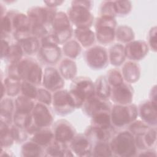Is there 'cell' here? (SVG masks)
I'll use <instances>...</instances> for the list:
<instances>
[{
	"label": "cell",
	"mask_w": 157,
	"mask_h": 157,
	"mask_svg": "<svg viewBox=\"0 0 157 157\" xmlns=\"http://www.w3.org/2000/svg\"><path fill=\"white\" fill-rule=\"evenodd\" d=\"M113 156L131 157L137 155L134 136L127 129L114 133L109 140Z\"/></svg>",
	"instance_id": "obj_1"
},
{
	"label": "cell",
	"mask_w": 157,
	"mask_h": 157,
	"mask_svg": "<svg viewBox=\"0 0 157 157\" xmlns=\"http://www.w3.org/2000/svg\"><path fill=\"white\" fill-rule=\"evenodd\" d=\"M69 92L75 107L81 108L85 101L95 95L94 83L88 77H75L72 80Z\"/></svg>",
	"instance_id": "obj_2"
},
{
	"label": "cell",
	"mask_w": 157,
	"mask_h": 157,
	"mask_svg": "<svg viewBox=\"0 0 157 157\" xmlns=\"http://www.w3.org/2000/svg\"><path fill=\"white\" fill-rule=\"evenodd\" d=\"M31 121L26 130L29 135H33L42 128H50L53 123L54 113L50 106L36 102L31 113Z\"/></svg>",
	"instance_id": "obj_3"
},
{
	"label": "cell",
	"mask_w": 157,
	"mask_h": 157,
	"mask_svg": "<svg viewBox=\"0 0 157 157\" xmlns=\"http://www.w3.org/2000/svg\"><path fill=\"white\" fill-rule=\"evenodd\" d=\"M110 120L115 128L126 127L138 117L137 106L134 104L119 105L114 104L110 110Z\"/></svg>",
	"instance_id": "obj_4"
},
{
	"label": "cell",
	"mask_w": 157,
	"mask_h": 157,
	"mask_svg": "<svg viewBox=\"0 0 157 157\" xmlns=\"http://www.w3.org/2000/svg\"><path fill=\"white\" fill-rule=\"evenodd\" d=\"M17 71L21 80L28 81L36 86L42 83L43 70L39 62L34 58H23L17 63Z\"/></svg>",
	"instance_id": "obj_5"
},
{
	"label": "cell",
	"mask_w": 157,
	"mask_h": 157,
	"mask_svg": "<svg viewBox=\"0 0 157 157\" xmlns=\"http://www.w3.org/2000/svg\"><path fill=\"white\" fill-rule=\"evenodd\" d=\"M117 20L114 17L99 16L94 22L95 36L98 42L103 45H107L113 42L115 39Z\"/></svg>",
	"instance_id": "obj_6"
},
{
	"label": "cell",
	"mask_w": 157,
	"mask_h": 157,
	"mask_svg": "<svg viewBox=\"0 0 157 157\" xmlns=\"http://www.w3.org/2000/svg\"><path fill=\"white\" fill-rule=\"evenodd\" d=\"M52 33L59 45L64 44L71 39L74 31L66 13L62 11L56 12L52 23Z\"/></svg>",
	"instance_id": "obj_7"
},
{
	"label": "cell",
	"mask_w": 157,
	"mask_h": 157,
	"mask_svg": "<svg viewBox=\"0 0 157 157\" xmlns=\"http://www.w3.org/2000/svg\"><path fill=\"white\" fill-rule=\"evenodd\" d=\"M83 56L87 66L93 70H101L109 64L108 52L101 45H93L88 48Z\"/></svg>",
	"instance_id": "obj_8"
},
{
	"label": "cell",
	"mask_w": 157,
	"mask_h": 157,
	"mask_svg": "<svg viewBox=\"0 0 157 157\" xmlns=\"http://www.w3.org/2000/svg\"><path fill=\"white\" fill-rule=\"evenodd\" d=\"M57 12L56 8L33 6L28 9L26 15L30 21L31 26L44 25L52 29V23Z\"/></svg>",
	"instance_id": "obj_9"
},
{
	"label": "cell",
	"mask_w": 157,
	"mask_h": 157,
	"mask_svg": "<svg viewBox=\"0 0 157 157\" xmlns=\"http://www.w3.org/2000/svg\"><path fill=\"white\" fill-rule=\"evenodd\" d=\"M71 24L76 28H90L94 21L90 10L82 6L71 4L67 13Z\"/></svg>",
	"instance_id": "obj_10"
},
{
	"label": "cell",
	"mask_w": 157,
	"mask_h": 157,
	"mask_svg": "<svg viewBox=\"0 0 157 157\" xmlns=\"http://www.w3.org/2000/svg\"><path fill=\"white\" fill-rule=\"evenodd\" d=\"M52 105L53 112L61 117L71 113L75 109L70 98L69 91L64 88L53 93Z\"/></svg>",
	"instance_id": "obj_11"
},
{
	"label": "cell",
	"mask_w": 157,
	"mask_h": 157,
	"mask_svg": "<svg viewBox=\"0 0 157 157\" xmlns=\"http://www.w3.org/2000/svg\"><path fill=\"white\" fill-rule=\"evenodd\" d=\"M42 83L43 87L50 92L54 93L64 86V79L58 69L52 66H47L43 71Z\"/></svg>",
	"instance_id": "obj_12"
},
{
	"label": "cell",
	"mask_w": 157,
	"mask_h": 157,
	"mask_svg": "<svg viewBox=\"0 0 157 157\" xmlns=\"http://www.w3.org/2000/svg\"><path fill=\"white\" fill-rule=\"evenodd\" d=\"M52 129L54 134V139L66 144H69L77 134L74 126L65 119L58 120L53 123Z\"/></svg>",
	"instance_id": "obj_13"
},
{
	"label": "cell",
	"mask_w": 157,
	"mask_h": 157,
	"mask_svg": "<svg viewBox=\"0 0 157 157\" xmlns=\"http://www.w3.org/2000/svg\"><path fill=\"white\" fill-rule=\"evenodd\" d=\"M134 97L133 87L127 82L112 87L110 99L115 104L128 105L132 102Z\"/></svg>",
	"instance_id": "obj_14"
},
{
	"label": "cell",
	"mask_w": 157,
	"mask_h": 157,
	"mask_svg": "<svg viewBox=\"0 0 157 157\" xmlns=\"http://www.w3.org/2000/svg\"><path fill=\"white\" fill-rule=\"evenodd\" d=\"M112 106V105L109 99L102 98L94 95L85 101L82 108L85 115L91 117L98 113L102 112H110Z\"/></svg>",
	"instance_id": "obj_15"
},
{
	"label": "cell",
	"mask_w": 157,
	"mask_h": 157,
	"mask_svg": "<svg viewBox=\"0 0 157 157\" xmlns=\"http://www.w3.org/2000/svg\"><path fill=\"white\" fill-rule=\"evenodd\" d=\"M62 52L58 44L40 45L37 53L39 60L49 66L56 64L61 59Z\"/></svg>",
	"instance_id": "obj_16"
},
{
	"label": "cell",
	"mask_w": 157,
	"mask_h": 157,
	"mask_svg": "<svg viewBox=\"0 0 157 157\" xmlns=\"http://www.w3.org/2000/svg\"><path fill=\"white\" fill-rule=\"evenodd\" d=\"M69 146L73 153L77 156H91L93 144L85 134H76Z\"/></svg>",
	"instance_id": "obj_17"
},
{
	"label": "cell",
	"mask_w": 157,
	"mask_h": 157,
	"mask_svg": "<svg viewBox=\"0 0 157 157\" xmlns=\"http://www.w3.org/2000/svg\"><path fill=\"white\" fill-rule=\"evenodd\" d=\"M124 49L126 57L134 61L143 59L150 50L147 42L142 40H134L126 44Z\"/></svg>",
	"instance_id": "obj_18"
},
{
	"label": "cell",
	"mask_w": 157,
	"mask_h": 157,
	"mask_svg": "<svg viewBox=\"0 0 157 157\" xmlns=\"http://www.w3.org/2000/svg\"><path fill=\"white\" fill-rule=\"evenodd\" d=\"M138 116L141 120L151 127H156L157 124V104L146 100L142 102L137 107Z\"/></svg>",
	"instance_id": "obj_19"
},
{
	"label": "cell",
	"mask_w": 157,
	"mask_h": 157,
	"mask_svg": "<svg viewBox=\"0 0 157 157\" xmlns=\"http://www.w3.org/2000/svg\"><path fill=\"white\" fill-rule=\"evenodd\" d=\"M114 132V129L107 130L90 125L85 131V135L93 144L98 142H109Z\"/></svg>",
	"instance_id": "obj_20"
},
{
	"label": "cell",
	"mask_w": 157,
	"mask_h": 157,
	"mask_svg": "<svg viewBox=\"0 0 157 157\" xmlns=\"http://www.w3.org/2000/svg\"><path fill=\"white\" fill-rule=\"evenodd\" d=\"M121 72L125 82L134 83L140 78L141 67L136 61L129 60L123 63Z\"/></svg>",
	"instance_id": "obj_21"
},
{
	"label": "cell",
	"mask_w": 157,
	"mask_h": 157,
	"mask_svg": "<svg viewBox=\"0 0 157 157\" xmlns=\"http://www.w3.org/2000/svg\"><path fill=\"white\" fill-rule=\"evenodd\" d=\"M7 13L10 17L12 21L13 33L31 30V23L27 15L13 9L7 12Z\"/></svg>",
	"instance_id": "obj_22"
},
{
	"label": "cell",
	"mask_w": 157,
	"mask_h": 157,
	"mask_svg": "<svg viewBox=\"0 0 157 157\" xmlns=\"http://www.w3.org/2000/svg\"><path fill=\"white\" fill-rule=\"evenodd\" d=\"M136 148L144 150L153 147L156 141V128L151 127L146 132L134 136Z\"/></svg>",
	"instance_id": "obj_23"
},
{
	"label": "cell",
	"mask_w": 157,
	"mask_h": 157,
	"mask_svg": "<svg viewBox=\"0 0 157 157\" xmlns=\"http://www.w3.org/2000/svg\"><path fill=\"white\" fill-rule=\"evenodd\" d=\"M15 109V101L11 97H4L1 99L0 104V121L11 126L13 123Z\"/></svg>",
	"instance_id": "obj_24"
},
{
	"label": "cell",
	"mask_w": 157,
	"mask_h": 157,
	"mask_svg": "<svg viewBox=\"0 0 157 157\" xmlns=\"http://www.w3.org/2000/svg\"><path fill=\"white\" fill-rule=\"evenodd\" d=\"M74 155L68 144L58 142L55 139L45 148V156L67 157Z\"/></svg>",
	"instance_id": "obj_25"
},
{
	"label": "cell",
	"mask_w": 157,
	"mask_h": 157,
	"mask_svg": "<svg viewBox=\"0 0 157 157\" xmlns=\"http://www.w3.org/2000/svg\"><path fill=\"white\" fill-rule=\"evenodd\" d=\"M74 35L76 40L84 48H89L95 42V33L90 28H76L74 31Z\"/></svg>",
	"instance_id": "obj_26"
},
{
	"label": "cell",
	"mask_w": 157,
	"mask_h": 157,
	"mask_svg": "<svg viewBox=\"0 0 157 157\" xmlns=\"http://www.w3.org/2000/svg\"><path fill=\"white\" fill-rule=\"evenodd\" d=\"M108 55L109 63L115 67L122 65L126 58L124 46L120 43L112 45L109 48Z\"/></svg>",
	"instance_id": "obj_27"
},
{
	"label": "cell",
	"mask_w": 157,
	"mask_h": 157,
	"mask_svg": "<svg viewBox=\"0 0 157 157\" xmlns=\"http://www.w3.org/2000/svg\"><path fill=\"white\" fill-rule=\"evenodd\" d=\"M58 71L66 80H73L77 73V66L75 61L68 58L62 59L58 65Z\"/></svg>",
	"instance_id": "obj_28"
},
{
	"label": "cell",
	"mask_w": 157,
	"mask_h": 157,
	"mask_svg": "<svg viewBox=\"0 0 157 157\" xmlns=\"http://www.w3.org/2000/svg\"><path fill=\"white\" fill-rule=\"evenodd\" d=\"M30 139L45 149L54 140V134L50 128H42L31 135Z\"/></svg>",
	"instance_id": "obj_29"
},
{
	"label": "cell",
	"mask_w": 157,
	"mask_h": 157,
	"mask_svg": "<svg viewBox=\"0 0 157 157\" xmlns=\"http://www.w3.org/2000/svg\"><path fill=\"white\" fill-rule=\"evenodd\" d=\"M21 153L22 156L25 157L44 156H45V149L30 139L23 143Z\"/></svg>",
	"instance_id": "obj_30"
},
{
	"label": "cell",
	"mask_w": 157,
	"mask_h": 157,
	"mask_svg": "<svg viewBox=\"0 0 157 157\" xmlns=\"http://www.w3.org/2000/svg\"><path fill=\"white\" fill-rule=\"evenodd\" d=\"M36 103L34 99H30L21 94L15 99V112L20 113L29 114L32 112Z\"/></svg>",
	"instance_id": "obj_31"
},
{
	"label": "cell",
	"mask_w": 157,
	"mask_h": 157,
	"mask_svg": "<svg viewBox=\"0 0 157 157\" xmlns=\"http://www.w3.org/2000/svg\"><path fill=\"white\" fill-rule=\"evenodd\" d=\"M22 80L7 76L4 80L2 79L1 83L4 85L6 90V94L9 97H15L18 96L21 93Z\"/></svg>",
	"instance_id": "obj_32"
},
{
	"label": "cell",
	"mask_w": 157,
	"mask_h": 157,
	"mask_svg": "<svg viewBox=\"0 0 157 157\" xmlns=\"http://www.w3.org/2000/svg\"><path fill=\"white\" fill-rule=\"evenodd\" d=\"M94 83L95 95L102 98L109 99L110 96L112 87L109 83L106 76H99Z\"/></svg>",
	"instance_id": "obj_33"
},
{
	"label": "cell",
	"mask_w": 157,
	"mask_h": 157,
	"mask_svg": "<svg viewBox=\"0 0 157 157\" xmlns=\"http://www.w3.org/2000/svg\"><path fill=\"white\" fill-rule=\"evenodd\" d=\"M109 112L98 113L91 117V125L107 130L114 129L111 124Z\"/></svg>",
	"instance_id": "obj_34"
},
{
	"label": "cell",
	"mask_w": 157,
	"mask_h": 157,
	"mask_svg": "<svg viewBox=\"0 0 157 157\" xmlns=\"http://www.w3.org/2000/svg\"><path fill=\"white\" fill-rule=\"evenodd\" d=\"M17 43L21 46L24 54L29 56L37 54L40 47L39 39L33 36L26 37Z\"/></svg>",
	"instance_id": "obj_35"
},
{
	"label": "cell",
	"mask_w": 157,
	"mask_h": 157,
	"mask_svg": "<svg viewBox=\"0 0 157 157\" xmlns=\"http://www.w3.org/2000/svg\"><path fill=\"white\" fill-rule=\"evenodd\" d=\"M133 29L127 25H120L115 28V39L120 44H128L134 40Z\"/></svg>",
	"instance_id": "obj_36"
},
{
	"label": "cell",
	"mask_w": 157,
	"mask_h": 157,
	"mask_svg": "<svg viewBox=\"0 0 157 157\" xmlns=\"http://www.w3.org/2000/svg\"><path fill=\"white\" fill-rule=\"evenodd\" d=\"M82 46L80 44L74 39H70L63 44V52L68 58L75 59L80 54Z\"/></svg>",
	"instance_id": "obj_37"
},
{
	"label": "cell",
	"mask_w": 157,
	"mask_h": 157,
	"mask_svg": "<svg viewBox=\"0 0 157 157\" xmlns=\"http://www.w3.org/2000/svg\"><path fill=\"white\" fill-rule=\"evenodd\" d=\"M11 126L0 121L1 147L9 148L11 147L15 142L10 132Z\"/></svg>",
	"instance_id": "obj_38"
},
{
	"label": "cell",
	"mask_w": 157,
	"mask_h": 157,
	"mask_svg": "<svg viewBox=\"0 0 157 157\" xmlns=\"http://www.w3.org/2000/svg\"><path fill=\"white\" fill-rule=\"evenodd\" d=\"M23 51L19 44L16 42L10 45L8 54L5 58L6 62L10 64L18 63L22 58L23 56Z\"/></svg>",
	"instance_id": "obj_39"
},
{
	"label": "cell",
	"mask_w": 157,
	"mask_h": 157,
	"mask_svg": "<svg viewBox=\"0 0 157 157\" xmlns=\"http://www.w3.org/2000/svg\"><path fill=\"white\" fill-rule=\"evenodd\" d=\"M109 142H98L93 145L91 156H112Z\"/></svg>",
	"instance_id": "obj_40"
},
{
	"label": "cell",
	"mask_w": 157,
	"mask_h": 157,
	"mask_svg": "<svg viewBox=\"0 0 157 157\" xmlns=\"http://www.w3.org/2000/svg\"><path fill=\"white\" fill-rule=\"evenodd\" d=\"M126 128V129L129 131L134 136H135L146 132L151 128V126L142 120H137L136 119L128 124Z\"/></svg>",
	"instance_id": "obj_41"
},
{
	"label": "cell",
	"mask_w": 157,
	"mask_h": 157,
	"mask_svg": "<svg viewBox=\"0 0 157 157\" xmlns=\"http://www.w3.org/2000/svg\"><path fill=\"white\" fill-rule=\"evenodd\" d=\"M105 76L111 87L119 86L124 82L121 71L118 68H113L109 70Z\"/></svg>",
	"instance_id": "obj_42"
},
{
	"label": "cell",
	"mask_w": 157,
	"mask_h": 157,
	"mask_svg": "<svg viewBox=\"0 0 157 157\" xmlns=\"http://www.w3.org/2000/svg\"><path fill=\"white\" fill-rule=\"evenodd\" d=\"M10 132L14 142L17 144H21L26 142L29 135L25 129L15 124H12L10 126Z\"/></svg>",
	"instance_id": "obj_43"
},
{
	"label": "cell",
	"mask_w": 157,
	"mask_h": 157,
	"mask_svg": "<svg viewBox=\"0 0 157 157\" xmlns=\"http://www.w3.org/2000/svg\"><path fill=\"white\" fill-rule=\"evenodd\" d=\"M117 16L124 17L128 15L132 9V3L129 1H113Z\"/></svg>",
	"instance_id": "obj_44"
},
{
	"label": "cell",
	"mask_w": 157,
	"mask_h": 157,
	"mask_svg": "<svg viewBox=\"0 0 157 157\" xmlns=\"http://www.w3.org/2000/svg\"><path fill=\"white\" fill-rule=\"evenodd\" d=\"M37 86L25 80H22L21 94L32 99H36L37 94Z\"/></svg>",
	"instance_id": "obj_45"
},
{
	"label": "cell",
	"mask_w": 157,
	"mask_h": 157,
	"mask_svg": "<svg viewBox=\"0 0 157 157\" xmlns=\"http://www.w3.org/2000/svg\"><path fill=\"white\" fill-rule=\"evenodd\" d=\"M99 16H106L115 18L117 17L114 1H104L99 7Z\"/></svg>",
	"instance_id": "obj_46"
},
{
	"label": "cell",
	"mask_w": 157,
	"mask_h": 157,
	"mask_svg": "<svg viewBox=\"0 0 157 157\" xmlns=\"http://www.w3.org/2000/svg\"><path fill=\"white\" fill-rule=\"evenodd\" d=\"M31 121V115L29 114H24L18 112H14L13 116V124L26 129L29 125Z\"/></svg>",
	"instance_id": "obj_47"
},
{
	"label": "cell",
	"mask_w": 157,
	"mask_h": 157,
	"mask_svg": "<svg viewBox=\"0 0 157 157\" xmlns=\"http://www.w3.org/2000/svg\"><path fill=\"white\" fill-rule=\"evenodd\" d=\"M1 39H7L10 33H13V28L12 21L10 17L6 13L2 17H1Z\"/></svg>",
	"instance_id": "obj_48"
},
{
	"label": "cell",
	"mask_w": 157,
	"mask_h": 157,
	"mask_svg": "<svg viewBox=\"0 0 157 157\" xmlns=\"http://www.w3.org/2000/svg\"><path fill=\"white\" fill-rule=\"evenodd\" d=\"M52 92L45 89L44 87L37 88V94L36 99L37 102L50 106L52 102Z\"/></svg>",
	"instance_id": "obj_49"
},
{
	"label": "cell",
	"mask_w": 157,
	"mask_h": 157,
	"mask_svg": "<svg viewBox=\"0 0 157 157\" xmlns=\"http://www.w3.org/2000/svg\"><path fill=\"white\" fill-rule=\"evenodd\" d=\"M157 28L156 26L150 28L148 34V45L149 49H151L153 52H156L157 50Z\"/></svg>",
	"instance_id": "obj_50"
},
{
	"label": "cell",
	"mask_w": 157,
	"mask_h": 157,
	"mask_svg": "<svg viewBox=\"0 0 157 157\" xmlns=\"http://www.w3.org/2000/svg\"><path fill=\"white\" fill-rule=\"evenodd\" d=\"M10 45L7 39H1V59H3L6 58Z\"/></svg>",
	"instance_id": "obj_51"
},
{
	"label": "cell",
	"mask_w": 157,
	"mask_h": 157,
	"mask_svg": "<svg viewBox=\"0 0 157 157\" xmlns=\"http://www.w3.org/2000/svg\"><path fill=\"white\" fill-rule=\"evenodd\" d=\"M7 72V76L21 80L19 76V74L17 71V63L9 64Z\"/></svg>",
	"instance_id": "obj_52"
},
{
	"label": "cell",
	"mask_w": 157,
	"mask_h": 157,
	"mask_svg": "<svg viewBox=\"0 0 157 157\" xmlns=\"http://www.w3.org/2000/svg\"><path fill=\"white\" fill-rule=\"evenodd\" d=\"M71 4L77 5L79 6L83 7L85 8H86L88 10H91L93 6V2L91 1H72L71 2Z\"/></svg>",
	"instance_id": "obj_53"
},
{
	"label": "cell",
	"mask_w": 157,
	"mask_h": 157,
	"mask_svg": "<svg viewBox=\"0 0 157 157\" xmlns=\"http://www.w3.org/2000/svg\"><path fill=\"white\" fill-rule=\"evenodd\" d=\"M64 2V1H58V0L44 1V3L45 4V6L50 8H56V7L60 6Z\"/></svg>",
	"instance_id": "obj_54"
},
{
	"label": "cell",
	"mask_w": 157,
	"mask_h": 157,
	"mask_svg": "<svg viewBox=\"0 0 157 157\" xmlns=\"http://www.w3.org/2000/svg\"><path fill=\"white\" fill-rule=\"evenodd\" d=\"M149 100L151 102L157 104V90H156V85H155L151 88V90L149 94Z\"/></svg>",
	"instance_id": "obj_55"
},
{
	"label": "cell",
	"mask_w": 157,
	"mask_h": 157,
	"mask_svg": "<svg viewBox=\"0 0 157 157\" xmlns=\"http://www.w3.org/2000/svg\"><path fill=\"white\" fill-rule=\"evenodd\" d=\"M136 155L139 156H156V151L153 149L148 148L144 150H142L139 154H137Z\"/></svg>",
	"instance_id": "obj_56"
},
{
	"label": "cell",
	"mask_w": 157,
	"mask_h": 157,
	"mask_svg": "<svg viewBox=\"0 0 157 157\" xmlns=\"http://www.w3.org/2000/svg\"><path fill=\"white\" fill-rule=\"evenodd\" d=\"M1 154L0 156H13V154L12 153V151L8 149V148H2L1 147Z\"/></svg>",
	"instance_id": "obj_57"
},
{
	"label": "cell",
	"mask_w": 157,
	"mask_h": 157,
	"mask_svg": "<svg viewBox=\"0 0 157 157\" xmlns=\"http://www.w3.org/2000/svg\"><path fill=\"white\" fill-rule=\"evenodd\" d=\"M0 9H1V17H2L3 15H4L7 12L6 10V7L4 6V4H2V2L0 3Z\"/></svg>",
	"instance_id": "obj_58"
}]
</instances>
